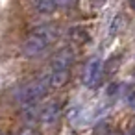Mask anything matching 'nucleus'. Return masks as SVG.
<instances>
[{"label": "nucleus", "mask_w": 135, "mask_h": 135, "mask_svg": "<svg viewBox=\"0 0 135 135\" xmlns=\"http://www.w3.org/2000/svg\"><path fill=\"white\" fill-rule=\"evenodd\" d=\"M129 135H135V126H133V129L129 131Z\"/></svg>", "instance_id": "9d476101"}, {"label": "nucleus", "mask_w": 135, "mask_h": 135, "mask_svg": "<svg viewBox=\"0 0 135 135\" xmlns=\"http://www.w3.org/2000/svg\"><path fill=\"white\" fill-rule=\"evenodd\" d=\"M59 113H61L59 102H50V104H46L43 109H39V120H41L43 124L50 126V124H54V122L59 118Z\"/></svg>", "instance_id": "39448f33"}, {"label": "nucleus", "mask_w": 135, "mask_h": 135, "mask_svg": "<svg viewBox=\"0 0 135 135\" xmlns=\"http://www.w3.org/2000/svg\"><path fill=\"white\" fill-rule=\"evenodd\" d=\"M129 6H131V9L135 11V0H129Z\"/></svg>", "instance_id": "1a4fd4ad"}, {"label": "nucleus", "mask_w": 135, "mask_h": 135, "mask_svg": "<svg viewBox=\"0 0 135 135\" xmlns=\"http://www.w3.org/2000/svg\"><path fill=\"white\" fill-rule=\"evenodd\" d=\"M17 135H35L32 129H24V131H21V133H17Z\"/></svg>", "instance_id": "6e6552de"}, {"label": "nucleus", "mask_w": 135, "mask_h": 135, "mask_svg": "<svg viewBox=\"0 0 135 135\" xmlns=\"http://www.w3.org/2000/svg\"><path fill=\"white\" fill-rule=\"evenodd\" d=\"M102 74H104V63L100 57H93L85 69H83V85L85 87H94L100 83L102 80Z\"/></svg>", "instance_id": "20e7f679"}, {"label": "nucleus", "mask_w": 135, "mask_h": 135, "mask_svg": "<svg viewBox=\"0 0 135 135\" xmlns=\"http://www.w3.org/2000/svg\"><path fill=\"white\" fill-rule=\"evenodd\" d=\"M48 89H50V83H48V78L45 76V78H39V80H33V81L22 85V87L17 91L15 98H17L19 104L33 105V104H37V102L46 94Z\"/></svg>", "instance_id": "7ed1b4c3"}, {"label": "nucleus", "mask_w": 135, "mask_h": 135, "mask_svg": "<svg viewBox=\"0 0 135 135\" xmlns=\"http://www.w3.org/2000/svg\"><path fill=\"white\" fill-rule=\"evenodd\" d=\"M57 8H70L72 4H76V0H54Z\"/></svg>", "instance_id": "0eeeda50"}, {"label": "nucleus", "mask_w": 135, "mask_h": 135, "mask_svg": "<svg viewBox=\"0 0 135 135\" xmlns=\"http://www.w3.org/2000/svg\"><path fill=\"white\" fill-rule=\"evenodd\" d=\"M33 6H35V9H37L39 13H43V15H50V13H54L56 8H57L54 0H33Z\"/></svg>", "instance_id": "423d86ee"}, {"label": "nucleus", "mask_w": 135, "mask_h": 135, "mask_svg": "<svg viewBox=\"0 0 135 135\" xmlns=\"http://www.w3.org/2000/svg\"><path fill=\"white\" fill-rule=\"evenodd\" d=\"M56 37H57V30L54 26H39V28H35L28 35V39L24 41V45H22L24 56H28V57L41 56L56 41Z\"/></svg>", "instance_id": "f257e3e1"}, {"label": "nucleus", "mask_w": 135, "mask_h": 135, "mask_svg": "<svg viewBox=\"0 0 135 135\" xmlns=\"http://www.w3.org/2000/svg\"><path fill=\"white\" fill-rule=\"evenodd\" d=\"M72 59H74V56H72V50H69V48L56 54L52 67H50V72L46 74L50 87H61L69 80V70H70Z\"/></svg>", "instance_id": "f03ea898"}]
</instances>
